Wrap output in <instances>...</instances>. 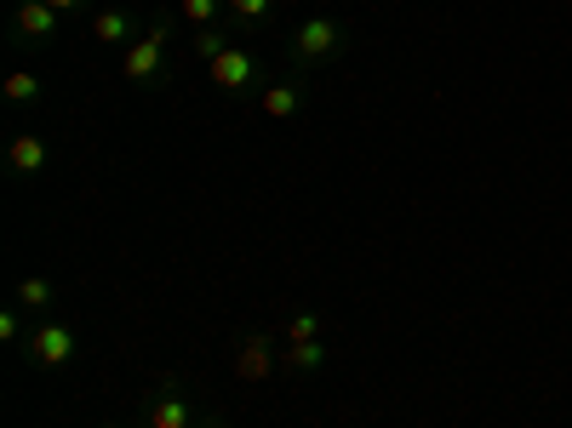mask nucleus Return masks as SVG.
<instances>
[{"instance_id": "9", "label": "nucleus", "mask_w": 572, "mask_h": 428, "mask_svg": "<svg viewBox=\"0 0 572 428\" xmlns=\"http://www.w3.org/2000/svg\"><path fill=\"white\" fill-rule=\"evenodd\" d=\"M235 371H241V383H258V377L276 371V355H269V343H264V337L246 343V348H241V360H235Z\"/></svg>"}, {"instance_id": "13", "label": "nucleus", "mask_w": 572, "mask_h": 428, "mask_svg": "<svg viewBox=\"0 0 572 428\" xmlns=\"http://www.w3.org/2000/svg\"><path fill=\"white\" fill-rule=\"evenodd\" d=\"M17 304H23V309H46V304H52V281H40V274H30V281L17 286Z\"/></svg>"}, {"instance_id": "3", "label": "nucleus", "mask_w": 572, "mask_h": 428, "mask_svg": "<svg viewBox=\"0 0 572 428\" xmlns=\"http://www.w3.org/2000/svg\"><path fill=\"white\" fill-rule=\"evenodd\" d=\"M212 69V81L223 86V92H246L258 81V63H253V52H241V46H223V52L207 63Z\"/></svg>"}, {"instance_id": "15", "label": "nucleus", "mask_w": 572, "mask_h": 428, "mask_svg": "<svg viewBox=\"0 0 572 428\" xmlns=\"http://www.w3.org/2000/svg\"><path fill=\"white\" fill-rule=\"evenodd\" d=\"M287 337H292V343H315V337H320V314H297V320L287 325Z\"/></svg>"}, {"instance_id": "18", "label": "nucleus", "mask_w": 572, "mask_h": 428, "mask_svg": "<svg viewBox=\"0 0 572 428\" xmlns=\"http://www.w3.org/2000/svg\"><path fill=\"white\" fill-rule=\"evenodd\" d=\"M17 332H23V325H17V314L7 309V314H0V337H7V343H17Z\"/></svg>"}, {"instance_id": "16", "label": "nucleus", "mask_w": 572, "mask_h": 428, "mask_svg": "<svg viewBox=\"0 0 572 428\" xmlns=\"http://www.w3.org/2000/svg\"><path fill=\"white\" fill-rule=\"evenodd\" d=\"M223 46H230V40H223V35H218V29H195V52H201V58H207V63H212V58H218V52H223Z\"/></svg>"}, {"instance_id": "2", "label": "nucleus", "mask_w": 572, "mask_h": 428, "mask_svg": "<svg viewBox=\"0 0 572 428\" xmlns=\"http://www.w3.org/2000/svg\"><path fill=\"white\" fill-rule=\"evenodd\" d=\"M338 40H343L338 17H310L304 29H297V40H292V52L304 58V63H320V58H332V52H338Z\"/></svg>"}, {"instance_id": "19", "label": "nucleus", "mask_w": 572, "mask_h": 428, "mask_svg": "<svg viewBox=\"0 0 572 428\" xmlns=\"http://www.w3.org/2000/svg\"><path fill=\"white\" fill-rule=\"evenodd\" d=\"M46 7H52V12L63 17V12H74V7H86V0H46Z\"/></svg>"}, {"instance_id": "7", "label": "nucleus", "mask_w": 572, "mask_h": 428, "mask_svg": "<svg viewBox=\"0 0 572 428\" xmlns=\"http://www.w3.org/2000/svg\"><path fill=\"white\" fill-rule=\"evenodd\" d=\"M86 35H92V40H104V46H120V40L132 46V40H138V35H132V17L120 12V7H104V12H92V29H86Z\"/></svg>"}, {"instance_id": "5", "label": "nucleus", "mask_w": 572, "mask_h": 428, "mask_svg": "<svg viewBox=\"0 0 572 428\" xmlns=\"http://www.w3.org/2000/svg\"><path fill=\"white\" fill-rule=\"evenodd\" d=\"M46 160H52V148H46L35 132H17L12 148H7V166L17 171V178H35V171H46Z\"/></svg>"}, {"instance_id": "11", "label": "nucleus", "mask_w": 572, "mask_h": 428, "mask_svg": "<svg viewBox=\"0 0 572 428\" xmlns=\"http://www.w3.org/2000/svg\"><path fill=\"white\" fill-rule=\"evenodd\" d=\"M7 97H12L17 109H23V104H40V81H35L30 69H17V74H7Z\"/></svg>"}, {"instance_id": "6", "label": "nucleus", "mask_w": 572, "mask_h": 428, "mask_svg": "<svg viewBox=\"0 0 572 428\" xmlns=\"http://www.w3.org/2000/svg\"><path fill=\"white\" fill-rule=\"evenodd\" d=\"M17 35H23V40H52V35H58V12L46 7V0L17 7Z\"/></svg>"}, {"instance_id": "20", "label": "nucleus", "mask_w": 572, "mask_h": 428, "mask_svg": "<svg viewBox=\"0 0 572 428\" xmlns=\"http://www.w3.org/2000/svg\"><path fill=\"white\" fill-rule=\"evenodd\" d=\"M195 428H223V423H195Z\"/></svg>"}, {"instance_id": "12", "label": "nucleus", "mask_w": 572, "mask_h": 428, "mask_svg": "<svg viewBox=\"0 0 572 428\" xmlns=\"http://www.w3.org/2000/svg\"><path fill=\"white\" fill-rule=\"evenodd\" d=\"M287 366L292 371H320V366H327V348H320V343H292L287 348Z\"/></svg>"}, {"instance_id": "21", "label": "nucleus", "mask_w": 572, "mask_h": 428, "mask_svg": "<svg viewBox=\"0 0 572 428\" xmlns=\"http://www.w3.org/2000/svg\"><path fill=\"white\" fill-rule=\"evenodd\" d=\"M23 7H30V0H23Z\"/></svg>"}, {"instance_id": "8", "label": "nucleus", "mask_w": 572, "mask_h": 428, "mask_svg": "<svg viewBox=\"0 0 572 428\" xmlns=\"http://www.w3.org/2000/svg\"><path fill=\"white\" fill-rule=\"evenodd\" d=\"M297 109H304V86H297V81L264 86V115H269V120H292Z\"/></svg>"}, {"instance_id": "17", "label": "nucleus", "mask_w": 572, "mask_h": 428, "mask_svg": "<svg viewBox=\"0 0 572 428\" xmlns=\"http://www.w3.org/2000/svg\"><path fill=\"white\" fill-rule=\"evenodd\" d=\"M230 12L241 23H258V17H269V0H230Z\"/></svg>"}, {"instance_id": "10", "label": "nucleus", "mask_w": 572, "mask_h": 428, "mask_svg": "<svg viewBox=\"0 0 572 428\" xmlns=\"http://www.w3.org/2000/svg\"><path fill=\"white\" fill-rule=\"evenodd\" d=\"M149 428H195V412H189V400H178V394L155 400V406H149Z\"/></svg>"}, {"instance_id": "14", "label": "nucleus", "mask_w": 572, "mask_h": 428, "mask_svg": "<svg viewBox=\"0 0 572 428\" xmlns=\"http://www.w3.org/2000/svg\"><path fill=\"white\" fill-rule=\"evenodd\" d=\"M218 7H223V0H184V23H189V29H212V17H218Z\"/></svg>"}, {"instance_id": "1", "label": "nucleus", "mask_w": 572, "mask_h": 428, "mask_svg": "<svg viewBox=\"0 0 572 428\" xmlns=\"http://www.w3.org/2000/svg\"><path fill=\"white\" fill-rule=\"evenodd\" d=\"M69 355H74V332L63 320H46V325H35V332H30V360L35 366L58 371V366H69Z\"/></svg>"}, {"instance_id": "4", "label": "nucleus", "mask_w": 572, "mask_h": 428, "mask_svg": "<svg viewBox=\"0 0 572 428\" xmlns=\"http://www.w3.org/2000/svg\"><path fill=\"white\" fill-rule=\"evenodd\" d=\"M161 46H166V29L155 23V29H143L132 46H127V81H155V69H161Z\"/></svg>"}]
</instances>
